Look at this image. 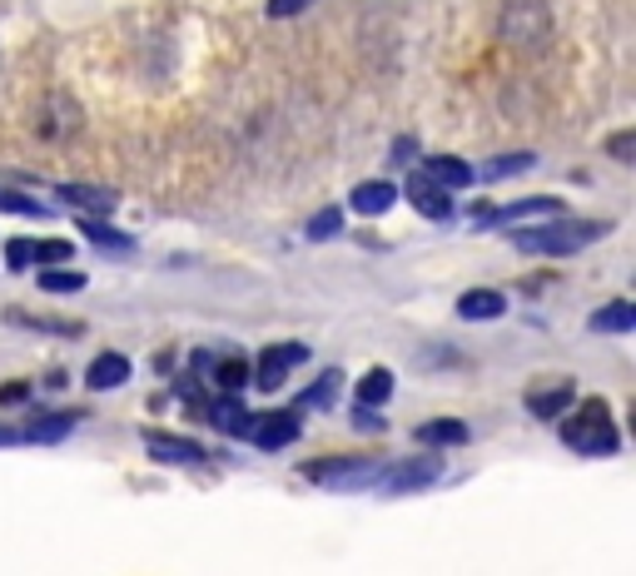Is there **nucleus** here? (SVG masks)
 <instances>
[{"label":"nucleus","mask_w":636,"mask_h":576,"mask_svg":"<svg viewBox=\"0 0 636 576\" xmlns=\"http://www.w3.org/2000/svg\"><path fill=\"white\" fill-rule=\"evenodd\" d=\"M571 393H577V388H571L567 378H557V383H547V388H532V393H528V413L542 417V423H557V417L571 407Z\"/></svg>","instance_id":"9b49d317"},{"label":"nucleus","mask_w":636,"mask_h":576,"mask_svg":"<svg viewBox=\"0 0 636 576\" xmlns=\"http://www.w3.org/2000/svg\"><path fill=\"white\" fill-rule=\"evenodd\" d=\"M606 229L612 224H602V219H567V214H557V219H547V224H537V229H512V249L562 258V254H577V249L597 244Z\"/></svg>","instance_id":"f257e3e1"},{"label":"nucleus","mask_w":636,"mask_h":576,"mask_svg":"<svg viewBox=\"0 0 636 576\" xmlns=\"http://www.w3.org/2000/svg\"><path fill=\"white\" fill-rule=\"evenodd\" d=\"M403 194H408V204L423 214V219H438V224H442V219H453L448 189H438L428 174H408V189H403Z\"/></svg>","instance_id":"1a4fd4ad"},{"label":"nucleus","mask_w":636,"mask_h":576,"mask_svg":"<svg viewBox=\"0 0 636 576\" xmlns=\"http://www.w3.org/2000/svg\"><path fill=\"white\" fill-rule=\"evenodd\" d=\"M130 378V358L125 353H100L95 364L85 368V388H95V393H109V388H119Z\"/></svg>","instance_id":"ddd939ff"},{"label":"nucleus","mask_w":636,"mask_h":576,"mask_svg":"<svg viewBox=\"0 0 636 576\" xmlns=\"http://www.w3.org/2000/svg\"><path fill=\"white\" fill-rule=\"evenodd\" d=\"M303 358H309V353H303L299 343H284V348H264L259 364H248V368H254V383H259L264 393H279L284 378H289V368L303 364Z\"/></svg>","instance_id":"423d86ee"},{"label":"nucleus","mask_w":636,"mask_h":576,"mask_svg":"<svg viewBox=\"0 0 636 576\" xmlns=\"http://www.w3.org/2000/svg\"><path fill=\"white\" fill-rule=\"evenodd\" d=\"M76 423H80L76 413H35L31 427H21V433H25V442H60L76 433Z\"/></svg>","instance_id":"f3484780"},{"label":"nucleus","mask_w":636,"mask_h":576,"mask_svg":"<svg viewBox=\"0 0 636 576\" xmlns=\"http://www.w3.org/2000/svg\"><path fill=\"white\" fill-rule=\"evenodd\" d=\"M76 125H80V110L70 105L66 95H50V105H45V135L60 139V135H70Z\"/></svg>","instance_id":"4be33fe9"},{"label":"nucleus","mask_w":636,"mask_h":576,"mask_svg":"<svg viewBox=\"0 0 636 576\" xmlns=\"http://www.w3.org/2000/svg\"><path fill=\"white\" fill-rule=\"evenodd\" d=\"M423 174H428L438 189H467V184L477 180L473 164L458 160V154H438V160H428V164H423Z\"/></svg>","instance_id":"4468645a"},{"label":"nucleus","mask_w":636,"mask_h":576,"mask_svg":"<svg viewBox=\"0 0 636 576\" xmlns=\"http://www.w3.org/2000/svg\"><path fill=\"white\" fill-rule=\"evenodd\" d=\"M354 427H363V433H378L383 423H378L373 413H363V407H354Z\"/></svg>","instance_id":"473e14b6"},{"label":"nucleus","mask_w":636,"mask_h":576,"mask_svg":"<svg viewBox=\"0 0 636 576\" xmlns=\"http://www.w3.org/2000/svg\"><path fill=\"white\" fill-rule=\"evenodd\" d=\"M248 438H254L259 452L289 448V442L299 438V413H293V407H284V413H264L259 423H248Z\"/></svg>","instance_id":"0eeeda50"},{"label":"nucleus","mask_w":636,"mask_h":576,"mask_svg":"<svg viewBox=\"0 0 636 576\" xmlns=\"http://www.w3.org/2000/svg\"><path fill=\"white\" fill-rule=\"evenodd\" d=\"M338 383H344V378H338V368H324V378H319L313 388H303V393H299L293 413H303V407H328V403H334V393H338Z\"/></svg>","instance_id":"5701e85b"},{"label":"nucleus","mask_w":636,"mask_h":576,"mask_svg":"<svg viewBox=\"0 0 636 576\" xmlns=\"http://www.w3.org/2000/svg\"><path fill=\"white\" fill-rule=\"evenodd\" d=\"M35 244H41V239H11V244H5V264H11V268H31L35 264Z\"/></svg>","instance_id":"c85d7f7f"},{"label":"nucleus","mask_w":636,"mask_h":576,"mask_svg":"<svg viewBox=\"0 0 636 576\" xmlns=\"http://www.w3.org/2000/svg\"><path fill=\"white\" fill-rule=\"evenodd\" d=\"M348 204H354L363 219H378V214H389L393 204H398V189H393L389 180H368V184H358V189L348 194Z\"/></svg>","instance_id":"f8f14e48"},{"label":"nucleus","mask_w":636,"mask_h":576,"mask_svg":"<svg viewBox=\"0 0 636 576\" xmlns=\"http://www.w3.org/2000/svg\"><path fill=\"white\" fill-rule=\"evenodd\" d=\"M612 154H616V160H632V154H636V139H632V129L612 139Z\"/></svg>","instance_id":"2f4dec72"},{"label":"nucleus","mask_w":636,"mask_h":576,"mask_svg":"<svg viewBox=\"0 0 636 576\" xmlns=\"http://www.w3.org/2000/svg\"><path fill=\"white\" fill-rule=\"evenodd\" d=\"M442 477V458L438 452H418V458H403L383 472V487L389 492H423V487H438Z\"/></svg>","instance_id":"39448f33"},{"label":"nucleus","mask_w":636,"mask_h":576,"mask_svg":"<svg viewBox=\"0 0 636 576\" xmlns=\"http://www.w3.org/2000/svg\"><path fill=\"white\" fill-rule=\"evenodd\" d=\"M80 234H85L90 244H100L105 254H130V249H135L130 234H119V229H105L100 219H80Z\"/></svg>","instance_id":"412c9836"},{"label":"nucleus","mask_w":636,"mask_h":576,"mask_svg":"<svg viewBox=\"0 0 636 576\" xmlns=\"http://www.w3.org/2000/svg\"><path fill=\"white\" fill-rule=\"evenodd\" d=\"M532 160H537V154H497V160H487L483 170H473L477 180H507V174H522V170H532Z\"/></svg>","instance_id":"b1692460"},{"label":"nucleus","mask_w":636,"mask_h":576,"mask_svg":"<svg viewBox=\"0 0 636 576\" xmlns=\"http://www.w3.org/2000/svg\"><path fill=\"white\" fill-rule=\"evenodd\" d=\"M60 199L70 204V209H80L85 219H105V214H115L119 209V199H115V189H95V184H60Z\"/></svg>","instance_id":"9d476101"},{"label":"nucleus","mask_w":636,"mask_h":576,"mask_svg":"<svg viewBox=\"0 0 636 576\" xmlns=\"http://www.w3.org/2000/svg\"><path fill=\"white\" fill-rule=\"evenodd\" d=\"M66 258H70L66 239H45V244H35V264H66Z\"/></svg>","instance_id":"c756f323"},{"label":"nucleus","mask_w":636,"mask_h":576,"mask_svg":"<svg viewBox=\"0 0 636 576\" xmlns=\"http://www.w3.org/2000/svg\"><path fill=\"white\" fill-rule=\"evenodd\" d=\"M215 383L224 388V393H239V388L248 383V364H244V358H219V364H215Z\"/></svg>","instance_id":"393cba45"},{"label":"nucleus","mask_w":636,"mask_h":576,"mask_svg":"<svg viewBox=\"0 0 636 576\" xmlns=\"http://www.w3.org/2000/svg\"><path fill=\"white\" fill-rule=\"evenodd\" d=\"M592 333H632L636 329V309L626 299H616V303H602V309L592 313V323H587Z\"/></svg>","instance_id":"a211bd4d"},{"label":"nucleus","mask_w":636,"mask_h":576,"mask_svg":"<svg viewBox=\"0 0 636 576\" xmlns=\"http://www.w3.org/2000/svg\"><path fill=\"white\" fill-rule=\"evenodd\" d=\"M562 442H567L571 452H582V458H612L616 448H622V433H616L612 413H606V403H582L571 417H562Z\"/></svg>","instance_id":"f03ea898"},{"label":"nucleus","mask_w":636,"mask_h":576,"mask_svg":"<svg viewBox=\"0 0 636 576\" xmlns=\"http://www.w3.org/2000/svg\"><path fill=\"white\" fill-rule=\"evenodd\" d=\"M313 0H269V15L274 21H293V15H303Z\"/></svg>","instance_id":"7c9ffc66"},{"label":"nucleus","mask_w":636,"mask_h":576,"mask_svg":"<svg viewBox=\"0 0 636 576\" xmlns=\"http://www.w3.org/2000/svg\"><path fill=\"white\" fill-rule=\"evenodd\" d=\"M144 448H150V458L154 462H174V468H195L199 458H205V448L199 442H189V438H174V433H144Z\"/></svg>","instance_id":"6e6552de"},{"label":"nucleus","mask_w":636,"mask_h":576,"mask_svg":"<svg viewBox=\"0 0 636 576\" xmlns=\"http://www.w3.org/2000/svg\"><path fill=\"white\" fill-rule=\"evenodd\" d=\"M507 313V299L497 288H467L463 299H458V319L477 323V319H502Z\"/></svg>","instance_id":"dca6fc26"},{"label":"nucleus","mask_w":636,"mask_h":576,"mask_svg":"<svg viewBox=\"0 0 636 576\" xmlns=\"http://www.w3.org/2000/svg\"><path fill=\"white\" fill-rule=\"evenodd\" d=\"M0 209H5V214H25V219H41V214H50L41 199H31V194H21V189H5V184H0Z\"/></svg>","instance_id":"a878e982"},{"label":"nucleus","mask_w":636,"mask_h":576,"mask_svg":"<svg viewBox=\"0 0 636 576\" xmlns=\"http://www.w3.org/2000/svg\"><path fill=\"white\" fill-rule=\"evenodd\" d=\"M205 417L219 433H229V438H244L248 433V413H244V403H239V393H224V398H215V403H205Z\"/></svg>","instance_id":"2eb2a0df"},{"label":"nucleus","mask_w":636,"mask_h":576,"mask_svg":"<svg viewBox=\"0 0 636 576\" xmlns=\"http://www.w3.org/2000/svg\"><path fill=\"white\" fill-rule=\"evenodd\" d=\"M41 288H45V293H80V288H85V274H70V268H45Z\"/></svg>","instance_id":"bb28decb"},{"label":"nucleus","mask_w":636,"mask_h":576,"mask_svg":"<svg viewBox=\"0 0 636 576\" xmlns=\"http://www.w3.org/2000/svg\"><path fill=\"white\" fill-rule=\"evenodd\" d=\"M552 31V15L542 0H512L502 11V41L518 45V50H537Z\"/></svg>","instance_id":"20e7f679"},{"label":"nucleus","mask_w":636,"mask_h":576,"mask_svg":"<svg viewBox=\"0 0 636 576\" xmlns=\"http://www.w3.org/2000/svg\"><path fill=\"white\" fill-rule=\"evenodd\" d=\"M418 442H423V448H463L467 427L453 423V417H438V423H423L418 427Z\"/></svg>","instance_id":"6ab92c4d"},{"label":"nucleus","mask_w":636,"mask_h":576,"mask_svg":"<svg viewBox=\"0 0 636 576\" xmlns=\"http://www.w3.org/2000/svg\"><path fill=\"white\" fill-rule=\"evenodd\" d=\"M15 442H25V433H21V427H5V423H0V448H15Z\"/></svg>","instance_id":"72a5a7b5"},{"label":"nucleus","mask_w":636,"mask_h":576,"mask_svg":"<svg viewBox=\"0 0 636 576\" xmlns=\"http://www.w3.org/2000/svg\"><path fill=\"white\" fill-rule=\"evenodd\" d=\"M338 229H344V214L338 209H324V214H313L309 219V239H334Z\"/></svg>","instance_id":"cd10ccee"},{"label":"nucleus","mask_w":636,"mask_h":576,"mask_svg":"<svg viewBox=\"0 0 636 576\" xmlns=\"http://www.w3.org/2000/svg\"><path fill=\"white\" fill-rule=\"evenodd\" d=\"M303 477L319 482V487L354 492V487H368V482L383 477V468L373 458H324V462H303Z\"/></svg>","instance_id":"7ed1b4c3"},{"label":"nucleus","mask_w":636,"mask_h":576,"mask_svg":"<svg viewBox=\"0 0 636 576\" xmlns=\"http://www.w3.org/2000/svg\"><path fill=\"white\" fill-rule=\"evenodd\" d=\"M358 407H383L393 398V373L389 368H373L368 378H358Z\"/></svg>","instance_id":"aec40b11"}]
</instances>
